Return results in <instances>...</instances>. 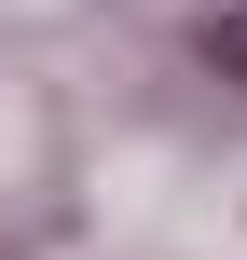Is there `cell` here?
<instances>
[{
    "instance_id": "6da1fadb",
    "label": "cell",
    "mask_w": 247,
    "mask_h": 260,
    "mask_svg": "<svg viewBox=\"0 0 247 260\" xmlns=\"http://www.w3.org/2000/svg\"><path fill=\"white\" fill-rule=\"evenodd\" d=\"M220 69H247V14H220Z\"/></svg>"
}]
</instances>
